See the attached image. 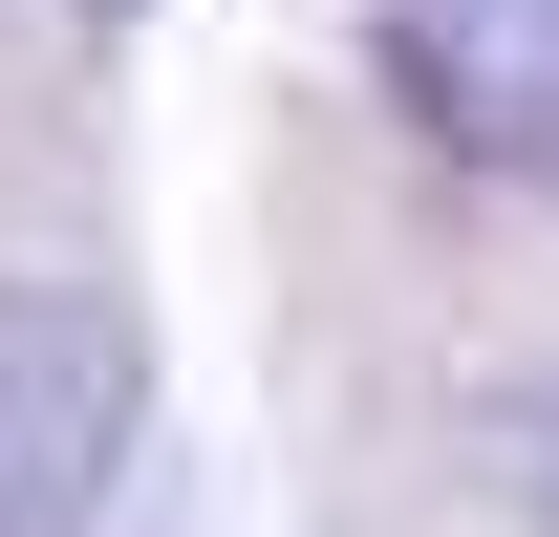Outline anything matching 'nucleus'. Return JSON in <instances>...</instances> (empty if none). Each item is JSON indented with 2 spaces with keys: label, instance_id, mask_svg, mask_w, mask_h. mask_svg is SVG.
Masks as SVG:
<instances>
[{
  "label": "nucleus",
  "instance_id": "obj_1",
  "mask_svg": "<svg viewBox=\"0 0 559 537\" xmlns=\"http://www.w3.org/2000/svg\"><path fill=\"white\" fill-rule=\"evenodd\" d=\"M151 430V344L86 279H0V537H86Z\"/></svg>",
  "mask_w": 559,
  "mask_h": 537
},
{
  "label": "nucleus",
  "instance_id": "obj_2",
  "mask_svg": "<svg viewBox=\"0 0 559 537\" xmlns=\"http://www.w3.org/2000/svg\"><path fill=\"white\" fill-rule=\"evenodd\" d=\"M388 108L495 194H559V0H388Z\"/></svg>",
  "mask_w": 559,
  "mask_h": 537
},
{
  "label": "nucleus",
  "instance_id": "obj_3",
  "mask_svg": "<svg viewBox=\"0 0 559 537\" xmlns=\"http://www.w3.org/2000/svg\"><path fill=\"white\" fill-rule=\"evenodd\" d=\"M474 452H495V494H516V516L559 537V366H516V387L474 408Z\"/></svg>",
  "mask_w": 559,
  "mask_h": 537
}]
</instances>
